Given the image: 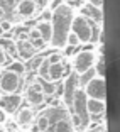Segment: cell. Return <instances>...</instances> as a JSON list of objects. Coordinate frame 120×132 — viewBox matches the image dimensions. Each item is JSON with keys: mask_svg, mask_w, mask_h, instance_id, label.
Listing matches in <instances>:
<instances>
[{"mask_svg": "<svg viewBox=\"0 0 120 132\" xmlns=\"http://www.w3.org/2000/svg\"><path fill=\"white\" fill-rule=\"evenodd\" d=\"M7 132H17L15 124H8V125H7Z\"/></svg>", "mask_w": 120, "mask_h": 132, "instance_id": "33", "label": "cell"}, {"mask_svg": "<svg viewBox=\"0 0 120 132\" xmlns=\"http://www.w3.org/2000/svg\"><path fill=\"white\" fill-rule=\"evenodd\" d=\"M8 63V54L4 51V47L0 46V64H7Z\"/></svg>", "mask_w": 120, "mask_h": 132, "instance_id": "27", "label": "cell"}, {"mask_svg": "<svg viewBox=\"0 0 120 132\" xmlns=\"http://www.w3.org/2000/svg\"><path fill=\"white\" fill-rule=\"evenodd\" d=\"M20 105V97L19 95H4L0 98V109L4 110L5 113H12L15 112L17 107Z\"/></svg>", "mask_w": 120, "mask_h": 132, "instance_id": "9", "label": "cell"}, {"mask_svg": "<svg viewBox=\"0 0 120 132\" xmlns=\"http://www.w3.org/2000/svg\"><path fill=\"white\" fill-rule=\"evenodd\" d=\"M42 59H44V56H37V54H34L31 59H29L27 64H24V66H25V70H29V71L32 73V71H36V70L39 68V64L42 63Z\"/></svg>", "mask_w": 120, "mask_h": 132, "instance_id": "18", "label": "cell"}, {"mask_svg": "<svg viewBox=\"0 0 120 132\" xmlns=\"http://www.w3.org/2000/svg\"><path fill=\"white\" fill-rule=\"evenodd\" d=\"M0 27L4 29V32L10 31V29H12V22H10V20H4V22H0Z\"/></svg>", "mask_w": 120, "mask_h": 132, "instance_id": "29", "label": "cell"}, {"mask_svg": "<svg viewBox=\"0 0 120 132\" xmlns=\"http://www.w3.org/2000/svg\"><path fill=\"white\" fill-rule=\"evenodd\" d=\"M93 71L97 73V76H100V78H105V73H107V66H105V58H103V56H101V58L97 61V64H95Z\"/></svg>", "mask_w": 120, "mask_h": 132, "instance_id": "20", "label": "cell"}, {"mask_svg": "<svg viewBox=\"0 0 120 132\" xmlns=\"http://www.w3.org/2000/svg\"><path fill=\"white\" fill-rule=\"evenodd\" d=\"M90 5L91 7H97V9H101L103 7V0H90Z\"/></svg>", "mask_w": 120, "mask_h": 132, "instance_id": "30", "label": "cell"}, {"mask_svg": "<svg viewBox=\"0 0 120 132\" xmlns=\"http://www.w3.org/2000/svg\"><path fill=\"white\" fill-rule=\"evenodd\" d=\"M0 132H5V130H0Z\"/></svg>", "mask_w": 120, "mask_h": 132, "instance_id": "40", "label": "cell"}, {"mask_svg": "<svg viewBox=\"0 0 120 132\" xmlns=\"http://www.w3.org/2000/svg\"><path fill=\"white\" fill-rule=\"evenodd\" d=\"M5 17V7H2V5H0V20L4 19Z\"/></svg>", "mask_w": 120, "mask_h": 132, "instance_id": "36", "label": "cell"}, {"mask_svg": "<svg viewBox=\"0 0 120 132\" xmlns=\"http://www.w3.org/2000/svg\"><path fill=\"white\" fill-rule=\"evenodd\" d=\"M68 71V68H66L63 63H56V64H49V68H47V80L53 83L59 81L63 78V75Z\"/></svg>", "mask_w": 120, "mask_h": 132, "instance_id": "11", "label": "cell"}, {"mask_svg": "<svg viewBox=\"0 0 120 132\" xmlns=\"http://www.w3.org/2000/svg\"><path fill=\"white\" fill-rule=\"evenodd\" d=\"M78 86H80V81H78L76 73H71L68 80L63 83V98H64V103L68 107H71V103H73V97L78 92Z\"/></svg>", "mask_w": 120, "mask_h": 132, "instance_id": "8", "label": "cell"}, {"mask_svg": "<svg viewBox=\"0 0 120 132\" xmlns=\"http://www.w3.org/2000/svg\"><path fill=\"white\" fill-rule=\"evenodd\" d=\"M25 98H27L29 105L32 107H39L46 102V95L44 92H31V90H25Z\"/></svg>", "mask_w": 120, "mask_h": 132, "instance_id": "16", "label": "cell"}, {"mask_svg": "<svg viewBox=\"0 0 120 132\" xmlns=\"http://www.w3.org/2000/svg\"><path fill=\"white\" fill-rule=\"evenodd\" d=\"M17 132H22V130H17Z\"/></svg>", "mask_w": 120, "mask_h": 132, "instance_id": "41", "label": "cell"}, {"mask_svg": "<svg viewBox=\"0 0 120 132\" xmlns=\"http://www.w3.org/2000/svg\"><path fill=\"white\" fill-rule=\"evenodd\" d=\"M17 2H19V0H5V5H7V7H14V5L17 4Z\"/></svg>", "mask_w": 120, "mask_h": 132, "instance_id": "31", "label": "cell"}, {"mask_svg": "<svg viewBox=\"0 0 120 132\" xmlns=\"http://www.w3.org/2000/svg\"><path fill=\"white\" fill-rule=\"evenodd\" d=\"M7 70L12 71V73H15V75H19V76H22V75L25 73V66H24V63H20V61H14V63L8 64Z\"/></svg>", "mask_w": 120, "mask_h": 132, "instance_id": "19", "label": "cell"}, {"mask_svg": "<svg viewBox=\"0 0 120 132\" xmlns=\"http://www.w3.org/2000/svg\"><path fill=\"white\" fill-rule=\"evenodd\" d=\"M47 68H49V64L46 63V59H42V63L39 64V68L36 71H37V75L41 78H44V80H46V78H47Z\"/></svg>", "mask_w": 120, "mask_h": 132, "instance_id": "24", "label": "cell"}, {"mask_svg": "<svg viewBox=\"0 0 120 132\" xmlns=\"http://www.w3.org/2000/svg\"><path fill=\"white\" fill-rule=\"evenodd\" d=\"M66 44H68V46H73V47H76L78 44H80V39H78L76 36L73 34V32H70V34H68V37H66Z\"/></svg>", "mask_w": 120, "mask_h": 132, "instance_id": "25", "label": "cell"}, {"mask_svg": "<svg viewBox=\"0 0 120 132\" xmlns=\"http://www.w3.org/2000/svg\"><path fill=\"white\" fill-rule=\"evenodd\" d=\"M44 59H46L47 64H56V63H61V54L56 51H51V54H47Z\"/></svg>", "mask_w": 120, "mask_h": 132, "instance_id": "23", "label": "cell"}, {"mask_svg": "<svg viewBox=\"0 0 120 132\" xmlns=\"http://www.w3.org/2000/svg\"><path fill=\"white\" fill-rule=\"evenodd\" d=\"M81 15L85 19H88L91 24H101L103 20V14H101V9H97V7H91V5H83L81 7Z\"/></svg>", "mask_w": 120, "mask_h": 132, "instance_id": "10", "label": "cell"}, {"mask_svg": "<svg viewBox=\"0 0 120 132\" xmlns=\"http://www.w3.org/2000/svg\"><path fill=\"white\" fill-rule=\"evenodd\" d=\"M53 132H74V129H73V125H71L70 119H68L63 112L58 113V119H56V124H54Z\"/></svg>", "mask_w": 120, "mask_h": 132, "instance_id": "14", "label": "cell"}, {"mask_svg": "<svg viewBox=\"0 0 120 132\" xmlns=\"http://www.w3.org/2000/svg\"><path fill=\"white\" fill-rule=\"evenodd\" d=\"M71 32L80 39V43H90L91 41V32H93V24L88 19H85L83 15H78L74 19H71L70 26Z\"/></svg>", "mask_w": 120, "mask_h": 132, "instance_id": "4", "label": "cell"}, {"mask_svg": "<svg viewBox=\"0 0 120 132\" xmlns=\"http://www.w3.org/2000/svg\"><path fill=\"white\" fill-rule=\"evenodd\" d=\"M2 34H5V32H4V29H2V27H0V36H2Z\"/></svg>", "mask_w": 120, "mask_h": 132, "instance_id": "39", "label": "cell"}, {"mask_svg": "<svg viewBox=\"0 0 120 132\" xmlns=\"http://www.w3.org/2000/svg\"><path fill=\"white\" fill-rule=\"evenodd\" d=\"M86 110H88L90 117H100L105 113V102L93 100V98H86Z\"/></svg>", "mask_w": 120, "mask_h": 132, "instance_id": "13", "label": "cell"}, {"mask_svg": "<svg viewBox=\"0 0 120 132\" xmlns=\"http://www.w3.org/2000/svg\"><path fill=\"white\" fill-rule=\"evenodd\" d=\"M83 88H85L83 92H85V95L88 98L100 100V102H105V98H107V83H105V78L93 76Z\"/></svg>", "mask_w": 120, "mask_h": 132, "instance_id": "5", "label": "cell"}, {"mask_svg": "<svg viewBox=\"0 0 120 132\" xmlns=\"http://www.w3.org/2000/svg\"><path fill=\"white\" fill-rule=\"evenodd\" d=\"M31 132H39V129H37V125H31Z\"/></svg>", "mask_w": 120, "mask_h": 132, "instance_id": "37", "label": "cell"}, {"mask_svg": "<svg viewBox=\"0 0 120 132\" xmlns=\"http://www.w3.org/2000/svg\"><path fill=\"white\" fill-rule=\"evenodd\" d=\"M31 43V46L34 47V49H42L44 46H46V43H44L42 39H34V41H29Z\"/></svg>", "mask_w": 120, "mask_h": 132, "instance_id": "26", "label": "cell"}, {"mask_svg": "<svg viewBox=\"0 0 120 132\" xmlns=\"http://www.w3.org/2000/svg\"><path fill=\"white\" fill-rule=\"evenodd\" d=\"M93 63H95V54H93L91 49H83L80 51L73 59V70L74 73L80 76V75L86 73L88 70L93 68Z\"/></svg>", "mask_w": 120, "mask_h": 132, "instance_id": "6", "label": "cell"}, {"mask_svg": "<svg viewBox=\"0 0 120 132\" xmlns=\"http://www.w3.org/2000/svg\"><path fill=\"white\" fill-rule=\"evenodd\" d=\"M70 122H71V125H73L74 130H83V129H85V125H83L80 115H78V113H74L73 110H71V119H70Z\"/></svg>", "mask_w": 120, "mask_h": 132, "instance_id": "22", "label": "cell"}, {"mask_svg": "<svg viewBox=\"0 0 120 132\" xmlns=\"http://www.w3.org/2000/svg\"><path fill=\"white\" fill-rule=\"evenodd\" d=\"M34 120V110L31 107H22L15 113V124L17 125H29Z\"/></svg>", "mask_w": 120, "mask_h": 132, "instance_id": "12", "label": "cell"}, {"mask_svg": "<svg viewBox=\"0 0 120 132\" xmlns=\"http://www.w3.org/2000/svg\"><path fill=\"white\" fill-rule=\"evenodd\" d=\"M73 51H74V47H73V46H66L64 53H66V54H73Z\"/></svg>", "mask_w": 120, "mask_h": 132, "instance_id": "34", "label": "cell"}, {"mask_svg": "<svg viewBox=\"0 0 120 132\" xmlns=\"http://www.w3.org/2000/svg\"><path fill=\"white\" fill-rule=\"evenodd\" d=\"M73 19V10L68 4H59L53 12L51 26H53V37L51 43L54 47L66 46V37L70 34V26Z\"/></svg>", "mask_w": 120, "mask_h": 132, "instance_id": "1", "label": "cell"}, {"mask_svg": "<svg viewBox=\"0 0 120 132\" xmlns=\"http://www.w3.org/2000/svg\"><path fill=\"white\" fill-rule=\"evenodd\" d=\"M2 122H5V112L0 109V124H2Z\"/></svg>", "mask_w": 120, "mask_h": 132, "instance_id": "35", "label": "cell"}, {"mask_svg": "<svg viewBox=\"0 0 120 132\" xmlns=\"http://www.w3.org/2000/svg\"><path fill=\"white\" fill-rule=\"evenodd\" d=\"M39 31V34H41V39H42L44 43H51V37H53V26H51V22H41L36 26Z\"/></svg>", "mask_w": 120, "mask_h": 132, "instance_id": "17", "label": "cell"}, {"mask_svg": "<svg viewBox=\"0 0 120 132\" xmlns=\"http://www.w3.org/2000/svg\"><path fill=\"white\" fill-rule=\"evenodd\" d=\"M71 107H73V112L80 115V119H81L83 125L86 127V125L91 122V117L88 115V110H86V95H85V92L78 90L76 93H74Z\"/></svg>", "mask_w": 120, "mask_h": 132, "instance_id": "7", "label": "cell"}, {"mask_svg": "<svg viewBox=\"0 0 120 132\" xmlns=\"http://www.w3.org/2000/svg\"><path fill=\"white\" fill-rule=\"evenodd\" d=\"M51 17H53V12H49V10H44L41 14V20L42 22H51Z\"/></svg>", "mask_w": 120, "mask_h": 132, "instance_id": "28", "label": "cell"}, {"mask_svg": "<svg viewBox=\"0 0 120 132\" xmlns=\"http://www.w3.org/2000/svg\"><path fill=\"white\" fill-rule=\"evenodd\" d=\"M2 47H4V51L8 53L10 56H17V46H15V43H12L10 39L2 41Z\"/></svg>", "mask_w": 120, "mask_h": 132, "instance_id": "21", "label": "cell"}, {"mask_svg": "<svg viewBox=\"0 0 120 132\" xmlns=\"http://www.w3.org/2000/svg\"><path fill=\"white\" fill-rule=\"evenodd\" d=\"M39 12V4L37 0H19L12 7V19L14 20H25L36 17Z\"/></svg>", "mask_w": 120, "mask_h": 132, "instance_id": "2", "label": "cell"}, {"mask_svg": "<svg viewBox=\"0 0 120 132\" xmlns=\"http://www.w3.org/2000/svg\"><path fill=\"white\" fill-rule=\"evenodd\" d=\"M17 54H20L24 59H31L36 54V49L29 41H17Z\"/></svg>", "mask_w": 120, "mask_h": 132, "instance_id": "15", "label": "cell"}, {"mask_svg": "<svg viewBox=\"0 0 120 132\" xmlns=\"http://www.w3.org/2000/svg\"><path fill=\"white\" fill-rule=\"evenodd\" d=\"M22 88V78L19 75L5 70L0 71V93L4 95H15Z\"/></svg>", "mask_w": 120, "mask_h": 132, "instance_id": "3", "label": "cell"}, {"mask_svg": "<svg viewBox=\"0 0 120 132\" xmlns=\"http://www.w3.org/2000/svg\"><path fill=\"white\" fill-rule=\"evenodd\" d=\"M59 4H63V0H53V4H51V9H53V10H54V9L58 7Z\"/></svg>", "mask_w": 120, "mask_h": 132, "instance_id": "32", "label": "cell"}, {"mask_svg": "<svg viewBox=\"0 0 120 132\" xmlns=\"http://www.w3.org/2000/svg\"><path fill=\"white\" fill-rule=\"evenodd\" d=\"M95 132H107V130H105V129H97Z\"/></svg>", "mask_w": 120, "mask_h": 132, "instance_id": "38", "label": "cell"}]
</instances>
